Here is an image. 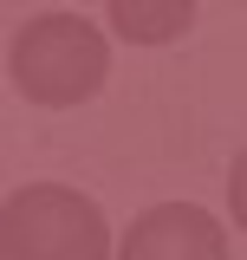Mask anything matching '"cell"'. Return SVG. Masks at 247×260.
Instances as JSON below:
<instances>
[{
	"label": "cell",
	"mask_w": 247,
	"mask_h": 260,
	"mask_svg": "<svg viewBox=\"0 0 247 260\" xmlns=\"http://www.w3.org/2000/svg\"><path fill=\"white\" fill-rule=\"evenodd\" d=\"M111 78V46L85 13H39L13 39V85L33 104H85Z\"/></svg>",
	"instance_id": "6da1fadb"
},
{
	"label": "cell",
	"mask_w": 247,
	"mask_h": 260,
	"mask_svg": "<svg viewBox=\"0 0 247 260\" xmlns=\"http://www.w3.org/2000/svg\"><path fill=\"white\" fill-rule=\"evenodd\" d=\"M0 254L7 260H111V228L91 195L33 182L0 202Z\"/></svg>",
	"instance_id": "7a4b0ae2"
},
{
	"label": "cell",
	"mask_w": 247,
	"mask_h": 260,
	"mask_svg": "<svg viewBox=\"0 0 247 260\" xmlns=\"http://www.w3.org/2000/svg\"><path fill=\"white\" fill-rule=\"evenodd\" d=\"M117 260H228V234L195 202H156L123 228Z\"/></svg>",
	"instance_id": "3957f363"
},
{
	"label": "cell",
	"mask_w": 247,
	"mask_h": 260,
	"mask_svg": "<svg viewBox=\"0 0 247 260\" xmlns=\"http://www.w3.org/2000/svg\"><path fill=\"white\" fill-rule=\"evenodd\" d=\"M195 20L189 0H163V7H137V0H111V26L123 39H176Z\"/></svg>",
	"instance_id": "277c9868"
}]
</instances>
